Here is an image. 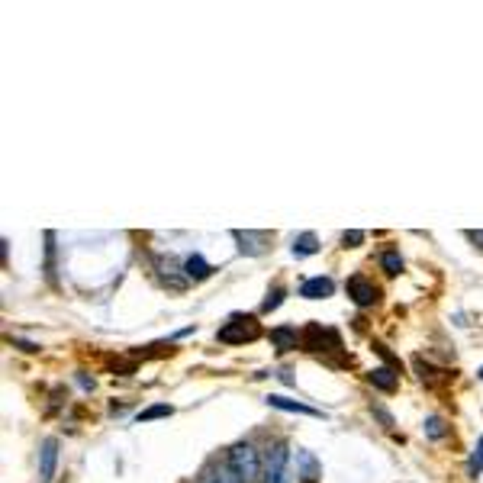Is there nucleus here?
<instances>
[{"label": "nucleus", "mask_w": 483, "mask_h": 483, "mask_svg": "<svg viewBox=\"0 0 483 483\" xmlns=\"http://www.w3.org/2000/svg\"><path fill=\"white\" fill-rule=\"evenodd\" d=\"M226 464L236 470L242 483H254V480H258V474H261V458H258V451H254L252 444H245V442L232 444Z\"/></svg>", "instance_id": "f257e3e1"}, {"label": "nucleus", "mask_w": 483, "mask_h": 483, "mask_svg": "<svg viewBox=\"0 0 483 483\" xmlns=\"http://www.w3.org/2000/svg\"><path fill=\"white\" fill-rule=\"evenodd\" d=\"M258 335H261V329H258L254 316H232L219 329V341H226V345H245V341H254Z\"/></svg>", "instance_id": "f03ea898"}, {"label": "nucleus", "mask_w": 483, "mask_h": 483, "mask_svg": "<svg viewBox=\"0 0 483 483\" xmlns=\"http://www.w3.org/2000/svg\"><path fill=\"white\" fill-rule=\"evenodd\" d=\"M287 458H290V451H287L284 442H278L274 448H271L268 461H264V483H284V477H287Z\"/></svg>", "instance_id": "7ed1b4c3"}, {"label": "nucleus", "mask_w": 483, "mask_h": 483, "mask_svg": "<svg viewBox=\"0 0 483 483\" xmlns=\"http://www.w3.org/2000/svg\"><path fill=\"white\" fill-rule=\"evenodd\" d=\"M348 297L358 303V306H371V303H377L381 290H377L371 280H365V278H351L348 280Z\"/></svg>", "instance_id": "20e7f679"}, {"label": "nucleus", "mask_w": 483, "mask_h": 483, "mask_svg": "<svg viewBox=\"0 0 483 483\" xmlns=\"http://www.w3.org/2000/svg\"><path fill=\"white\" fill-rule=\"evenodd\" d=\"M232 238L238 242V252H242V254H264V248H268V236H264V232H242V229H236V232H232Z\"/></svg>", "instance_id": "39448f33"}, {"label": "nucleus", "mask_w": 483, "mask_h": 483, "mask_svg": "<svg viewBox=\"0 0 483 483\" xmlns=\"http://www.w3.org/2000/svg\"><path fill=\"white\" fill-rule=\"evenodd\" d=\"M55 464H58V442L55 438H48V442L42 444V451H39V477L46 483L55 477Z\"/></svg>", "instance_id": "423d86ee"}, {"label": "nucleus", "mask_w": 483, "mask_h": 483, "mask_svg": "<svg viewBox=\"0 0 483 483\" xmlns=\"http://www.w3.org/2000/svg\"><path fill=\"white\" fill-rule=\"evenodd\" d=\"M332 290L335 284L329 278H309L300 287V297H306V300H325V297H332Z\"/></svg>", "instance_id": "0eeeda50"}, {"label": "nucleus", "mask_w": 483, "mask_h": 483, "mask_svg": "<svg viewBox=\"0 0 483 483\" xmlns=\"http://www.w3.org/2000/svg\"><path fill=\"white\" fill-rule=\"evenodd\" d=\"M367 381L374 383V387L377 390H396V383H400V377H396V371L393 367H374L371 374H367Z\"/></svg>", "instance_id": "6e6552de"}, {"label": "nucleus", "mask_w": 483, "mask_h": 483, "mask_svg": "<svg viewBox=\"0 0 483 483\" xmlns=\"http://www.w3.org/2000/svg\"><path fill=\"white\" fill-rule=\"evenodd\" d=\"M271 341L278 345V351H290V348H297L300 335H297V329H290V325H280V329H271Z\"/></svg>", "instance_id": "1a4fd4ad"}, {"label": "nucleus", "mask_w": 483, "mask_h": 483, "mask_svg": "<svg viewBox=\"0 0 483 483\" xmlns=\"http://www.w3.org/2000/svg\"><path fill=\"white\" fill-rule=\"evenodd\" d=\"M184 274H187L191 280H206L210 274H213V268H210V264H206L200 254H191V258L184 261Z\"/></svg>", "instance_id": "9d476101"}, {"label": "nucleus", "mask_w": 483, "mask_h": 483, "mask_svg": "<svg viewBox=\"0 0 483 483\" xmlns=\"http://www.w3.org/2000/svg\"><path fill=\"white\" fill-rule=\"evenodd\" d=\"M271 406H278V409H287V412H303V416H322L319 409H313V406H303L297 403V400H287V396H268Z\"/></svg>", "instance_id": "9b49d317"}, {"label": "nucleus", "mask_w": 483, "mask_h": 483, "mask_svg": "<svg viewBox=\"0 0 483 483\" xmlns=\"http://www.w3.org/2000/svg\"><path fill=\"white\" fill-rule=\"evenodd\" d=\"M300 468H303V483H316L319 477H322V470H319V461L313 458L309 451H300Z\"/></svg>", "instance_id": "f8f14e48"}, {"label": "nucleus", "mask_w": 483, "mask_h": 483, "mask_svg": "<svg viewBox=\"0 0 483 483\" xmlns=\"http://www.w3.org/2000/svg\"><path fill=\"white\" fill-rule=\"evenodd\" d=\"M319 252V238L313 236V232H303L297 242H293V254H300V258H306V254H316Z\"/></svg>", "instance_id": "ddd939ff"}, {"label": "nucleus", "mask_w": 483, "mask_h": 483, "mask_svg": "<svg viewBox=\"0 0 483 483\" xmlns=\"http://www.w3.org/2000/svg\"><path fill=\"white\" fill-rule=\"evenodd\" d=\"M381 268L387 271V274H400V271H403V258H400V252H393V248L383 252L381 254Z\"/></svg>", "instance_id": "4468645a"}, {"label": "nucleus", "mask_w": 483, "mask_h": 483, "mask_svg": "<svg viewBox=\"0 0 483 483\" xmlns=\"http://www.w3.org/2000/svg\"><path fill=\"white\" fill-rule=\"evenodd\" d=\"M444 432H448L444 422L438 419V416H428V419H426V435L428 438H444Z\"/></svg>", "instance_id": "2eb2a0df"}, {"label": "nucleus", "mask_w": 483, "mask_h": 483, "mask_svg": "<svg viewBox=\"0 0 483 483\" xmlns=\"http://www.w3.org/2000/svg\"><path fill=\"white\" fill-rule=\"evenodd\" d=\"M468 470H470V477H477L483 470V435H480V442H477V448H474V454H470V464H468Z\"/></svg>", "instance_id": "dca6fc26"}, {"label": "nucleus", "mask_w": 483, "mask_h": 483, "mask_svg": "<svg viewBox=\"0 0 483 483\" xmlns=\"http://www.w3.org/2000/svg\"><path fill=\"white\" fill-rule=\"evenodd\" d=\"M171 406H149L145 412H139V422H149V419H161V416H171Z\"/></svg>", "instance_id": "f3484780"}, {"label": "nucleus", "mask_w": 483, "mask_h": 483, "mask_svg": "<svg viewBox=\"0 0 483 483\" xmlns=\"http://www.w3.org/2000/svg\"><path fill=\"white\" fill-rule=\"evenodd\" d=\"M280 303H284V287H274V290L268 293V300L261 303V309H264V313H271V309H278Z\"/></svg>", "instance_id": "a211bd4d"}, {"label": "nucleus", "mask_w": 483, "mask_h": 483, "mask_svg": "<svg viewBox=\"0 0 483 483\" xmlns=\"http://www.w3.org/2000/svg\"><path fill=\"white\" fill-rule=\"evenodd\" d=\"M341 242H345V245H351V248H355V245H361V242H365V232H345V236H341Z\"/></svg>", "instance_id": "6ab92c4d"}, {"label": "nucleus", "mask_w": 483, "mask_h": 483, "mask_svg": "<svg viewBox=\"0 0 483 483\" xmlns=\"http://www.w3.org/2000/svg\"><path fill=\"white\" fill-rule=\"evenodd\" d=\"M468 238L474 242L477 248H483V229H470V232H468Z\"/></svg>", "instance_id": "aec40b11"}, {"label": "nucleus", "mask_w": 483, "mask_h": 483, "mask_svg": "<svg viewBox=\"0 0 483 483\" xmlns=\"http://www.w3.org/2000/svg\"><path fill=\"white\" fill-rule=\"evenodd\" d=\"M203 483H222V480H219V477H216V470L210 468V470H206V477H203Z\"/></svg>", "instance_id": "412c9836"}, {"label": "nucleus", "mask_w": 483, "mask_h": 483, "mask_svg": "<svg viewBox=\"0 0 483 483\" xmlns=\"http://www.w3.org/2000/svg\"><path fill=\"white\" fill-rule=\"evenodd\" d=\"M480 381H483V367H480Z\"/></svg>", "instance_id": "4be33fe9"}]
</instances>
